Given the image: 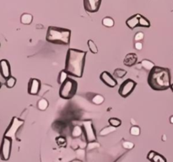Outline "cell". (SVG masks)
Listing matches in <instances>:
<instances>
[{"instance_id":"obj_2","label":"cell","mask_w":173,"mask_h":162,"mask_svg":"<svg viewBox=\"0 0 173 162\" xmlns=\"http://www.w3.org/2000/svg\"><path fill=\"white\" fill-rule=\"evenodd\" d=\"M148 85L154 90L161 91L171 88V72L166 68L155 66L148 75Z\"/></svg>"},{"instance_id":"obj_20","label":"cell","mask_w":173,"mask_h":162,"mask_svg":"<svg viewBox=\"0 0 173 162\" xmlns=\"http://www.w3.org/2000/svg\"><path fill=\"white\" fill-rule=\"evenodd\" d=\"M82 133H83L82 127L79 126V125H76V126H74L73 130H72V136L74 138L79 137L82 134Z\"/></svg>"},{"instance_id":"obj_22","label":"cell","mask_w":173,"mask_h":162,"mask_svg":"<svg viewBox=\"0 0 173 162\" xmlns=\"http://www.w3.org/2000/svg\"><path fill=\"white\" fill-rule=\"evenodd\" d=\"M115 24L114 20L111 17H105L102 20V25H104L105 27H112Z\"/></svg>"},{"instance_id":"obj_11","label":"cell","mask_w":173,"mask_h":162,"mask_svg":"<svg viewBox=\"0 0 173 162\" xmlns=\"http://www.w3.org/2000/svg\"><path fill=\"white\" fill-rule=\"evenodd\" d=\"M41 89V81L37 79L31 78L28 83V94L31 96H37Z\"/></svg>"},{"instance_id":"obj_37","label":"cell","mask_w":173,"mask_h":162,"mask_svg":"<svg viewBox=\"0 0 173 162\" xmlns=\"http://www.w3.org/2000/svg\"><path fill=\"white\" fill-rule=\"evenodd\" d=\"M171 89H172V90L173 92V84H172V85H171Z\"/></svg>"},{"instance_id":"obj_25","label":"cell","mask_w":173,"mask_h":162,"mask_svg":"<svg viewBox=\"0 0 173 162\" xmlns=\"http://www.w3.org/2000/svg\"><path fill=\"white\" fill-rule=\"evenodd\" d=\"M108 123L110 126H112L114 127H120L121 124H122V121L118 118H116V117H111L108 120Z\"/></svg>"},{"instance_id":"obj_16","label":"cell","mask_w":173,"mask_h":162,"mask_svg":"<svg viewBox=\"0 0 173 162\" xmlns=\"http://www.w3.org/2000/svg\"><path fill=\"white\" fill-rule=\"evenodd\" d=\"M117 130V127H114L112 126H108V127H106L104 128H102L100 131V136H107L108 134H110L111 133L115 132Z\"/></svg>"},{"instance_id":"obj_30","label":"cell","mask_w":173,"mask_h":162,"mask_svg":"<svg viewBox=\"0 0 173 162\" xmlns=\"http://www.w3.org/2000/svg\"><path fill=\"white\" fill-rule=\"evenodd\" d=\"M123 147L126 150H132L134 147V144L130 141H125L123 143Z\"/></svg>"},{"instance_id":"obj_31","label":"cell","mask_w":173,"mask_h":162,"mask_svg":"<svg viewBox=\"0 0 173 162\" xmlns=\"http://www.w3.org/2000/svg\"><path fill=\"white\" fill-rule=\"evenodd\" d=\"M56 142H57V144L59 146L65 145V144H66V138L64 137H62V136H59V137H58L56 138Z\"/></svg>"},{"instance_id":"obj_32","label":"cell","mask_w":173,"mask_h":162,"mask_svg":"<svg viewBox=\"0 0 173 162\" xmlns=\"http://www.w3.org/2000/svg\"><path fill=\"white\" fill-rule=\"evenodd\" d=\"M144 37H145V35H144L143 32H141V31L137 32L135 36H134V41H140L144 39Z\"/></svg>"},{"instance_id":"obj_17","label":"cell","mask_w":173,"mask_h":162,"mask_svg":"<svg viewBox=\"0 0 173 162\" xmlns=\"http://www.w3.org/2000/svg\"><path fill=\"white\" fill-rule=\"evenodd\" d=\"M140 65H141V66L145 69V70H147V71H150V70H152V68L155 66L154 62L149 61V60H148V59H144L142 62H140Z\"/></svg>"},{"instance_id":"obj_1","label":"cell","mask_w":173,"mask_h":162,"mask_svg":"<svg viewBox=\"0 0 173 162\" xmlns=\"http://www.w3.org/2000/svg\"><path fill=\"white\" fill-rule=\"evenodd\" d=\"M86 54V52L79 49L69 48L68 50L64 68L68 75L76 78H81L83 76Z\"/></svg>"},{"instance_id":"obj_29","label":"cell","mask_w":173,"mask_h":162,"mask_svg":"<svg viewBox=\"0 0 173 162\" xmlns=\"http://www.w3.org/2000/svg\"><path fill=\"white\" fill-rule=\"evenodd\" d=\"M130 134L133 136H138L140 134V128L138 126H133L130 128Z\"/></svg>"},{"instance_id":"obj_9","label":"cell","mask_w":173,"mask_h":162,"mask_svg":"<svg viewBox=\"0 0 173 162\" xmlns=\"http://www.w3.org/2000/svg\"><path fill=\"white\" fill-rule=\"evenodd\" d=\"M102 0H84V8L88 13H96L100 9Z\"/></svg>"},{"instance_id":"obj_18","label":"cell","mask_w":173,"mask_h":162,"mask_svg":"<svg viewBox=\"0 0 173 162\" xmlns=\"http://www.w3.org/2000/svg\"><path fill=\"white\" fill-rule=\"evenodd\" d=\"M48 100H47V99H44V98H42V99H41V100H38V102H37V107H38V109L39 110H41V111H45V110H47V108L48 107Z\"/></svg>"},{"instance_id":"obj_33","label":"cell","mask_w":173,"mask_h":162,"mask_svg":"<svg viewBox=\"0 0 173 162\" xmlns=\"http://www.w3.org/2000/svg\"><path fill=\"white\" fill-rule=\"evenodd\" d=\"M134 48H135L136 50H141V49L143 48V44H142V42H141V41H135V43H134Z\"/></svg>"},{"instance_id":"obj_10","label":"cell","mask_w":173,"mask_h":162,"mask_svg":"<svg viewBox=\"0 0 173 162\" xmlns=\"http://www.w3.org/2000/svg\"><path fill=\"white\" fill-rule=\"evenodd\" d=\"M100 80H101L107 86H108V87L114 88L116 87L117 85V79H116L109 72H107V71L102 72V73L100 74Z\"/></svg>"},{"instance_id":"obj_19","label":"cell","mask_w":173,"mask_h":162,"mask_svg":"<svg viewBox=\"0 0 173 162\" xmlns=\"http://www.w3.org/2000/svg\"><path fill=\"white\" fill-rule=\"evenodd\" d=\"M138 21H139L138 26H140V27H144V28H149V27H150V22H149V20L148 19H146L145 16H143V15H140Z\"/></svg>"},{"instance_id":"obj_3","label":"cell","mask_w":173,"mask_h":162,"mask_svg":"<svg viewBox=\"0 0 173 162\" xmlns=\"http://www.w3.org/2000/svg\"><path fill=\"white\" fill-rule=\"evenodd\" d=\"M71 31L62 27L49 26L47 31L46 40L53 44L69 45L70 43Z\"/></svg>"},{"instance_id":"obj_5","label":"cell","mask_w":173,"mask_h":162,"mask_svg":"<svg viewBox=\"0 0 173 162\" xmlns=\"http://www.w3.org/2000/svg\"><path fill=\"white\" fill-rule=\"evenodd\" d=\"M24 123H25L24 120L20 119L17 117H14L9 125L8 126L6 131L4 132L3 136L4 137L10 138L13 141L16 140V134H17L18 131L20 130V128L24 125Z\"/></svg>"},{"instance_id":"obj_26","label":"cell","mask_w":173,"mask_h":162,"mask_svg":"<svg viewBox=\"0 0 173 162\" xmlns=\"http://www.w3.org/2000/svg\"><path fill=\"white\" fill-rule=\"evenodd\" d=\"M127 71L126 70H124L123 68H116L115 70H114V73H113V75L115 77H117V78H119V79H122V78H123L125 75H127Z\"/></svg>"},{"instance_id":"obj_12","label":"cell","mask_w":173,"mask_h":162,"mask_svg":"<svg viewBox=\"0 0 173 162\" xmlns=\"http://www.w3.org/2000/svg\"><path fill=\"white\" fill-rule=\"evenodd\" d=\"M0 74L4 79H7L11 76L10 64L7 59L0 60Z\"/></svg>"},{"instance_id":"obj_21","label":"cell","mask_w":173,"mask_h":162,"mask_svg":"<svg viewBox=\"0 0 173 162\" xmlns=\"http://www.w3.org/2000/svg\"><path fill=\"white\" fill-rule=\"evenodd\" d=\"M69 76V75H68V73L63 69V70H62V71H60L59 72V74H58V83L61 85L62 83L69 78L68 77Z\"/></svg>"},{"instance_id":"obj_28","label":"cell","mask_w":173,"mask_h":162,"mask_svg":"<svg viewBox=\"0 0 173 162\" xmlns=\"http://www.w3.org/2000/svg\"><path fill=\"white\" fill-rule=\"evenodd\" d=\"M151 162H166V159L163 155H161V154L155 153V156L151 160Z\"/></svg>"},{"instance_id":"obj_4","label":"cell","mask_w":173,"mask_h":162,"mask_svg":"<svg viewBox=\"0 0 173 162\" xmlns=\"http://www.w3.org/2000/svg\"><path fill=\"white\" fill-rule=\"evenodd\" d=\"M78 89V83L71 78H68L62 85L59 89V96L64 100L72 99L76 95Z\"/></svg>"},{"instance_id":"obj_38","label":"cell","mask_w":173,"mask_h":162,"mask_svg":"<svg viewBox=\"0 0 173 162\" xmlns=\"http://www.w3.org/2000/svg\"><path fill=\"white\" fill-rule=\"evenodd\" d=\"M1 87H2V83L0 82V89H1Z\"/></svg>"},{"instance_id":"obj_36","label":"cell","mask_w":173,"mask_h":162,"mask_svg":"<svg viewBox=\"0 0 173 162\" xmlns=\"http://www.w3.org/2000/svg\"><path fill=\"white\" fill-rule=\"evenodd\" d=\"M162 139H163V140H166V135H163V138H162Z\"/></svg>"},{"instance_id":"obj_7","label":"cell","mask_w":173,"mask_h":162,"mask_svg":"<svg viewBox=\"0 0 173 162\" xmlns=\"http://www.w3.org/2000/svg\"><path fill=\"white\" fill-rule=\"evenodd\" d=\"M81 127L82 129L84 131L85 139L88 143H93V142H96V131L94 129L93 123L91 120H86V121H83L81 123Z\"/></svg>"},{"instance_id":"obj_34","label":"cell","mask_w":173,"mask_h":162,"mask_svg":"<svg viewBox=\"0 0 173 162\" xmlns=\"http://www.w3.org/2000/svg\"><path fill=\"white\" fill-rule=\"evenodd\" d=\"M155 153H156V152H155L154 150H150V151L149 152L148 155H147V159H148L149 161H151V160H152V159H153V157L155 156Z\"/></svg>"},{"instance_id":"obj_35","label":"cell","mask_w":173,"mask_h":162,"mask_svg":"<svg viewBox=\"0 0 173 162\" xmlns=\"http://www.w3.org/2000/svg\"><path fill=\"white\" fill-rule=\"evenodd\" d=\"M170 123L173 124V116H172L171 117H170Z\"/></svg>"},{"instance_id":"obj_13","label":"cell","mask_w":173,"mask_h":162,"mask_svg":"<svg viewBox=\"0 0 173 162\" xmlns=\"http://www.w3.org/2000/svg\"><path fill=\"white\" fill-rule=\"evenodd\" d=\"M137 61H138V57L136 54L134 52H130L125 56L123 63L127 67H133L136 64Z\"/></svg>"},{"instance_id":"obj_14","label":"cell","mask_w":173,"mask_h":162,"mask_svg":"<svg viewBox=\"0 0 173 162\" xmlns=\"http://www.w3.org/2000/svg\"><path fill=\"white\" fill-rule=\"evenodd\" d=\"M141 14H136L131 17H129L127 20H126V25H128V27H129V29L134 30V28H136L137 26H138V20Z\"/></svg>"},{"instance_id":"obj_8","label":"cell","mask_w":173,"mask_h":162,"mask_svg":"<svg viewBox=\"0 0 173 162\" xmlns=\"http://www.w3.org/2000/svg\"><path fill=\"white\" fill-rule=\"evenodd\" d=\"M136 85L137 83L134 80H133L131 79H128L124 80L123 82L121 84L120 87L118 89V94L122 97L126 98L133 93V91L134 90Z\"/></svg>"},{"instance_id":"obj_27","label":"cell","mask_w":173,"mask_h":162,"mask_svg":"<svg viewBox=\"0 0 173 162\" xmlns=\"http://www.w3.org/2000/svg\"><path fill=\"white\" fill-rule=\"evenodd\" d=\"M104 97L101 95H96L94 96V97L92 98V102L96 105H100L104 102Z\"/></svg>"},{"instance_id":"obj_24","label":"cell","mask_w":173,"mask_h":162,"mask_svg":"<svg viewBox=\"0 0 173 162\" xmlns=\"http://www.w3.org/2000/svg\"><path fill=\"white\" fill-rule=\"evenodd\" d=\"M87 44H88L89 49H90V51L92 53H94V54L98 53V48H97L96 45L95 44V42H94L92 40H89L88 42H87Z\"/></svg>"},{"instance_id":"obj_15","label":"cell","mask_w":173,"mask_h":162,"mask_svg":"<svg viewBox=\"0 0 173 162\" xmlns=\"http://www.w3.org/2000/svg\"><path fill=\"white\" fill-rule=\"evenodd\" d=\"M33 20V16L31 14L25 13L20 16V22L23 25H31Z\"/></svg>"},{"instance_id":"obj_6","label":"cell","mask_w":173,"mask_h":162,"mask_svg":"<svg viewBox=\"0 0 173 162\" xmlns=\"http://www.w3.org/2000/svg\"><path fill=\"white\" fill-rule=\"evenodd\" d=\"M13 140L10 138L3 137L0 145V159L3 161H7L10 158Z\"/></svg>"},{"instance_id":"obj_39","label":"cell","mask_w":173,"mask_h":162,"mask_svg":"<svg viewBox=\"0 0 173 162\" xmlns=\"http://www.w3.org/2000/svg\"><path fill=\"white\" fill-rule=\"evenodd\" d=\"M0 46H1V44H0Z\"/></svg>"},{"instance_id":"obj_23","label":"cell","mask_w":173,"mask_h":162,"mask_svg":"<svg viewBox=\"0 0 173 162\" xmlns=\"http://www.w3.org/2000/svg\"><path fill=\"white\" fill-rule=\"evenodd\" d=\"M16 84V79L13 76H10L9 78H8L7 79H5V85L6 87L9 89L13 88Z\"/></svg>"}]
</instances>
